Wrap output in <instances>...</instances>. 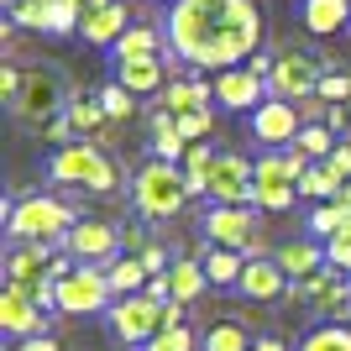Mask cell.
Listing matches in <instances>:
<instances>
[{
  "instance_id": "6da1fadb",
  "label": "cell",
  "mask_w": 351,
  "mask_h": 351,
  "mask_svg": "<svg viewBox=\"0 0 351 351\" xmlns=\"http://www.w3.org/2000/svg\"><path fill=\"white\" fill-rule=\"evenodd\" d=\"M263 43V11L252 0H173L168 53L189 69H236Z\"/></svg>"
},
{
  "instance_id": "7a4b0ae2",
  "label": "cell",
  "mask_w": 351,
  "mask_h": 351,
  "mask_svg": "<svg viewBox=\"0 0 351 351\" xmlns=\"http://www.w3.org/2000/svg\"><path fill=\"white\" fill-rule=\"evenodd\" d=\"M79 226L69 199L58 194H21L5 205V241H43V247H69V231Z\"/></svg>"
},
{
  "instance_id": "3957f363",
  "label": "cell",
  "mask_w": 351,
  "mask_h": 351,
  "mask_svg": "<svg viewBox=\"0 0 351 351\" xmlns=\"http://www.w3.org/2000/svg\"><path fill=\"white\" fill-rule=\"evenodd\" d=\"M47 178L63 189H89V194H110L121 189V168L110 158V147L100 142H69L47 158Z\"/></svg>"
},
{
  "instance_id": "277c9868",
  "label": "cell",
  "mask_w": 351,
  "mask_h": 351,
  "mask_svg": "<svg viewBox=\"0 0 351 351\" xmlns=\"http://www.w3.org/2000/svg\"><path fill=\"white\" fill-rule=\"evenodd\" d=\"M189 199H194L189 178H184V168L168 162V158H152V162H142V168L132 173V205H136V215H147V220L184 215Z\"/></svg>"
},
{
  "instance_id": "5b68a950",
  "label": "cell",
  "mask_w": 351,
  "mask_h": 351,
  "mask_svg": "<svg viewBox=\"0 0 351 351\" xmlns=\"http://www.w3.org/2000/svg\"><path fill=\"white\" fill-rule=\"evenodd\" d=\"M69 79H63L53 63H37V69H21V89H16V100L5 105L21 126H37L43 132L53 116H63L69 110Z\"/></svg>"
},
{
  "instance_id": "8992f818",
  "label": "cell",
  "mask_w": 351,
  "mask_h": 351,
  "mask_svg": "<svg viewBox=\"0 0 351 351\" xmlns=\"http://www.w3.org/2000/svg\"><path fill=\"white\" fill-rule=\"evenodd\" d=\"M309 158L304 152H263L257 158V184H252V205L267 210V215H278V210H293L299 199V178H304Z\"/></svg>"
},
{
  "instance_id": "52a82bcc",
  "label": "cell",
  "mask_w": 351,
  "mask_h": 351,
  "mask_svg": "<svg viewBox=\"0 0 351 351\" xmlns=\"http://www.w3.org/2000/svg\"><path fill=\"white\" fill-rule=\"evenodd\" d=\"M199 236L215 241V247H231V252L257 257V252H263V220H257V205H210V215L199 220Z\"/></svg>"
},
{
  "instance_id": "ba28073f",
  "label": "cell",
  "mask_w": 351,
  "mask_h": 351,
  "mask_svg": "<svg viewBox=\"0 0 351 351\" xmlns=\"http://www.w3.org/2000/svg\"><path fill=\"white\" fill-rule=\"evenodd\" d=\"M105 315H110V330H116L126 346H147V341H158L162 330H168V304L152 299V293H126V299H116Z\"/></svg>"
},
{
  "instance_id": "9c48e42d",
  "label": "cell",
  "mask_w": 351,
  "mask_h": 351,
  "mask_svg": "<svg viewBox=\"0 0 351 351\" xmlns=\"http://www.w3.org/2000/svg\"><path fill=\"white\" fill-rule=\"evenodd\" d=\"M116 304V289L100 263H79L69 278H58V315H100Z\"/></svg>"
},
{
  "instance_id": "30bf717a",
  "label": "cell",
  "mask_w": 351,
  "mask_h": 351,
  "mask_svg": "<svg viewBox=\"0 0 351 351\" xmlns=\"http://www.w3.org/2000/svg\"><path fill=\"white\" fill-rule=\"evenodd\" d=\"M325 79V63L320 58H309V53H278L273 58V73H267V89L278 95V100H293V105H304L315 89H320Z\"/></svg>"
},
{
  "instance_id": "8fae6325",
  "label": "cell",
  "mask_w": 351,
  "mask_h": 351,
  "mask_svg": "<svg viewBox=\"0 0 351 351\" xmlns=\"http://www.w3.org/2000/svg\"><path fill=\"white\" fill-rule=\"evenodd\" d=\"M247 132H252L257 147H293V136L304 132V110H299L293 100L267 95V100L247 116Z\"/></svg>"
},
{
  "instance_id": "7c38bea8",
  "label": "cell",
  "mask_w": 351,
  "mask_h": 351,
  "mask_svg": "<svg viewBox=\"0 0 351 351\" xmlns=\"http://www.w3.org/2000/svg\"><path fill=\"white\" fill-rule=\"evenodd\" d=\"M252 184H257V162L241 158V152H220L215 168H210V205H252Z\"/></svg>"
},
{
  "instance_id": "4fadbf2b",
  "label": "cell",
  "mask_w": 351,
  "mask_h": 351,
  "mask_svg": "<svg viewBox=\"0 0 351 351\" xmlns=\"http://www.w3.org/2000/svg\"><path fill=\"white\" fill-rule=\"evenodd\" d=\"M267 95H273V89H267V79L252 69V63H236V69L215 73V105H220V110H247V116H252Z\"/></svg>"
},
{
  "instance_id": "5bb4252c",
  "label": "cell",
  "mask_w": 351,
  "mask_h": 351,
  "mask_svg": "<svg viewBox=\"0 0 351 351\" xmlns=\"http://www.w3.org/2000/svg\"><path fill=\"white\" fill-rule=\"evenodd\" d=\"M0 330L16 341H32V336H47V309L21 289H0Z\"/></svg>"
},
{
  "instance_id": "9a60e30c",
  "label": "cell",
  "mask_w": 351,
  "mask_h": 351,
  "mask_svg": "<svg viewBox=\"0 0 351 351\" xmlns=\"http://www.w3.org/2000/svg\"><path fill=\"white\" fill-rule=\"evenodd\" d=\"M121 247H126V236H121L116 226H105V220H79V226L69 231V252L79 257V263L110 267L121 257Z\"/></svg>"
},
{
  "instance_id": "2e32d148",
  "label": "cell",
  "mask_w": 351,
  "mask_h": 351,
  "mask_svg": "<svg viewBox=\"0 0 351 351\" xmlns=\"http://www.w3.org/2000/svg\"><path fill=\"white\" fill-rule=\"evenodd\" d=\"M126 21H132L126 0H95V5H84V16H79V37H84L89 47H116L121 37L132 32Z\"/></svg>"
},
{
  "instance_id": "e0dca14e",
  "label": "cell",
  "mask_w": 351,
  "mask_h": 351,
  "mask_svg": "<svg viewBox=\"0 0 351 351\" xmlns=\"http://www.w3.org/2000/svg\"><path fill=\"white\" fill-rule=\"evenodd\" d=\"M293 299H304V304H309V309H320V315H336V309H346V304H351V283L341 278V267L325 263L315 278L293 283Z\"/></svg>"
},
{
  "instance_id": "ac0fdd59",
  "label": "cell",
  "mask_w": 351,
  "mask_h": 351,
  "mask_svg": "<svg viewBox=\"0 0 351 351\" xmlns=\"http://www.w3.org/2000/svg\"><path fill=\"white\" fill-rule=\"evenodd\" d=\"M236 289L247 299H257V304H273V299L289 293V273L278 267V257H247V273H241Z\"/></svg>"
},
{
  "instance_id": "d6986e66",
  "label": "cell",
  "mask_w": 351,
  "mask_h": 351,
  "mask_svg": "<svg viewBox=\"0 0 351 351\" xmlns=\"http://www.w3.org/2000/svg\"><path fill=\"white\" fill-rule=\"evenodd\" d=\"M116 84H126L132 95H162L173 79H168L162 58H126V63H116Z\"/></svg>"
},
{
  "instance_id": "ffe728a7",
  "label": "cell",
  "mask_w": 351,
  "mask_h": 351,
  "mask_svg": "<svg viewBox=\"0 0 351 351\" xmlns=\"http://www.w3.org/2000/svg\"><path fill=\"white\" fill-rule=\"evenodd\" d=\"M299 21L315 37H336L351 27V0H299Z\"/></svg>"
},
{
  "instance_id": "44dd1931",
  "label": "cell",
  "mask_w": 351,
  "mask_h": 351,
  "mask_svg": "<svg viewBox=\"0 0 351 351\" xmlns=\"http://www.w3.org/2000/svg\"><path fill=\"white\" fill-rule=\"evenodd\" d=\"M210 100H215V84H205V79H173L162 89L168 116H199V110H210Z\"/></svg>"
},
{
  "instance_id": "7402d4cb",
  "label": "cell",
  "mask_w": 351,
  "mask_h": 351,
  "mask_svg": "<svg viewBox=\"0 0 351 351\" xmlns=\"http://www.w3.org/2000/svg\"><path fill=\"white\" fill-rule=\"evenodd\" d=\"M273 257H278V267H283V273H289L293 283L315 278V273H320V267L330 263V257H325V247H320V241H283V247L273 252Z\"/></svg>"
},
{
  "instance_id": "603a6c76",
  "label": "cell",
  "mask_w": 351,
  "mask_h": 351,
  "mask_svg": "<svg viewBox=\"0 0 351 351\" xmlns=\"http://www.w3.org/2000/svg\"><path fill=\"white\" fill-rule=\"evenodd\" d=\"M110 53H116V63H126V58H162V53H168V32L162 27H132Z\"/></svg>"
},
{
  "instance_id": "cb8c5ba5",
  "label": "cell",
  "mask_w": 351,
  "mask_h": 351,
  "mask_svg": "<svg viewBox=\"0 0 351 351\" xmlns=\"http://www.w3.org/2000/svg\"><path fill=\"white\" fill-rule=\"evenodd\" d=\"M168 289H173V299H178V304L199 299V293L210 289L205 263H194V257H173V267H168Z\"/></svg>"
},
{
  "instance_id": "d4e9b609",
  "label": "cell",
  "mask_w": 351,
  "mask_h": 351,
  "mask_svg": "<svg viewBox=\"0 0 351 351\" xmlns=\"http://www.w3.org/2000/svg\"><path fill=\"white\" fill-rule=\"evenodd\" d=\"M105 278H110V289H116V299H126V293H147V283H152V273H147L142 257H126L121 252L116 263L105 267Z\"/></svg>"
},
{
  "instance_id": "484cf974",
  "label": "cell",
  "mask_w": 351,
  "mask_h": 351,
  "mask_svg": "<svg viewBox=\"0 0 351 351\" xmlns=\"http://www.w3.org/2000/svg\"><path fill=\"white\" fill-rule=\"evenodd\" d=\"M205 273H210L215 289H231V283H241V273H247V252H231V247L205 252Z\"/></svg>"
},
{
  "instance_id": "4316f807",
  "label": "cell",
  "mask_w": 351,
  "mask_h": 351,
  "mask_svg": "<svg viewBox=\"0 0 351 351\" xmlns=\"http://www.w3.org/2000/svg\"><path fill=\"white\" fill-rule=\"evenodd\" d=\"M215 147L210 142H194L189 152H184V178H189V194L194 199H205V189H210V168H215Z\"/></svg>"
},
{
  "instance_id": "83f0119b",
  "label": "cell",
  "mask_w": 351,
  "mask_h": 351,
  "mask_svg": "<svg viewBox=\"0 0 351 351\" xmlns=\"http://www.w3.org/2000/svg\"><path fill=\"white\" fill-rule=\"evenodd\" d=\"M152 152H158V158H168V162H178L184 152H189V142H184V132H178V121L168 116V110H158V116H152Z\"/></svg>"
},
{
  "instance_id": "f1b7e54d",
  "label": "cell",
  "mask_w": 351,
  "mask_h": 351,
  "mask_svg": "<svg viewBox=\"0 0 351 351\" xmlns=\"http://www.w3.org/2000/svg\"><path fill=\"white\" fill-rule=\"evenodd\" d=\"M293 152H304L309 162H325L336 152V132H330L325 121H304V132L293 136Z\"/></svg>"
},
{
  "instance_id": "f546056e",
  "label": "cell",
  "mask_w": 351,
  "mask_h": 351,
  "mask_svg": "<svg viewBox=\"0 0 351 351\" xmlns=\"http://www.w3.org/2000/svg\"><path fill=\"white\" fill-rule=\"evenodd\" d=\"M257 341L247 336V325H236V320H220L205 330V341H199V351H252Z\"/></svg>"
},
{
  "instance_id": "4dcf8cb0",
  "label": "cell",
  "mask_w": 351,
  "mask_h": 351,
  "mask_svg": "<svg viewBox=\"0 0 351 351\" xmlns=\"http://www.w3.org/2000/svg\"><path fill=\"white\" fill-rule=\"evenodd\" d=\"M53 5L58 0H16L11 11V27H27V32H53Z\"/></svg>"
},
{
  "instance_id": "1f68e13d",
  "label": "cell",
  "mask_w": 351,
  "mask_h": 351,
  "mask_svg": "<svg viewBox=\"0 0 351 351\" xmlns=\"http://www.w3.org/2000/svg\"><path fill=\"white\" fill-rule=\"evenodd\" d=\"M299 351H351V325H336V320H330V325H315Z\"/></svg>"
},
{
  "instance_id": "d6a6232c",
  "label": "cell",
  "mask_w": 351,
  "mask_h": 351,
  "mask_svg": "<svg viewBox=\"0 0 351 351\" xmlns=\"http://www.w3.org/2000/svg\"><path fill=\"white\" fill-rule=\"evenodd\" d=\"M100 105H105V116H110V121L121 126V121H132V110H136V95H132L126 84H105V89H100Z\"/></svg>"
},
{
  "instance_id": "836d02e7",
  "label": "cell",
  "mask_w": 351,
  "mask_h": 351,
  "mask_svg": "<svg viewBox=\"0 0 351 351\" xmlns=\"http://www.w3.org/2000/svg\"><path fill=\"white\" fill-rule=\"evenodd\" d=\"M199 341H194V330L189 325H168L158 341H147V351H194Z\"/></svg>"
},
{
  "instance_id": "e575fe53",
  "label": "cell",
  "mask_w": 351,
  "mask_h": 351,
  "mask_svg": "<svg viewBox=\"0 0 351 351\" xmlns=\"http://www.w3.org/2000/svg\"><path fill=\"white\" fill-rule=\"evenodd\" d=\"M178 121V132H184V142H210V132H215V116L210 110H199V116H173Z\"/></svg>"
},
{
  "instance_id": "d590c367",
  "label": "cell",
  "mask_w": 351,
  "mask_h": 351,
  "mask_svg": "<svg viewBox=\"0 0 351 351\" xmlns=\"http://www.w3.org/2000/svg\"><path fill=\"white\" fill-rule=\"evenodd\" d=\"M325 257H330V267H341V273H351V226H341L330 241H325Z\"/></svg>"
},
{
  "instance_id": "8d00e7d4",
  "label": "cell",
  "mask_w": 351,
  "mask_h": 351,
  "mask_svg": "<svg viewBox=\"0 0 351 351\" xmlns=\"http://www.w3.org/2000/svg\"><path fill=\"white\" fill-rule=\"evenodd\" d=\"M315 95H320L325 105H341V100H351V73H325Z\"/></svg>"
},
{
  "instance_id": "74e56055",
  "label": "cell",
  "mask_w": 351,
  "mask_h": 351,
  "mask_svg": "<svg viewBox=\"0 0 351 351\" xmlns=\"http://www.w3.org/2000/svg\"><path fill=\"white\" fill-rule=\"evenodd\" d=\"M16 89H21V69H16V63H5V69H0V100L11 105Z\"/></svg>"
},
{
  "instance_id": "f35d334b",
  "label": "cell",
  "mask_w": 351,
  "mask_h": 351,
  "mask_svg": "<svg viewBox=\"0 0 351 351\" xmlns=\"http://www.w3.org/2000/svg\"><path fill=\"white\" fill-rule=\"evenodd\" d=\"M142 263H147V273H152V278H158V273H168V267H173V263H168V252H162V247H152V241H147Z\"/></svg>"
},
{
  "instance_id": "ab89813d",
  "label": "cell",
  "mask_w": 351,
  "mask_h": 351,
  "mask_svg": "<svg viewBox=\"0 0 351 351\" xmlns=\"http://www.w3.org/2000/svg\"><path fill=\"white\" fill-rule=\"evenodd\" d=\"M11 351H58V341L53 336H32V341H16Z\"/></svg>"
},
{
  "instance_id": "60d3db41",
  "label": "cell",
  "mask_w": 351,
  "mask_h": 351,
  "mask_svg": "<svg viewBox=\"0 0 351 351\" xmlns=\"http://www.w3.org/2000/svg\"><path fill=\"white\" fill-rule=\"evenodd\" d=\"M320 121H325V126H330L336 136L346 132V110H341V105H325V116H320Z\"/></svg>"
},
{
  "instance_id": "b9f144b4",
  "label": "cell",
  "mask_w": 351,
  "mask_h": 351,
  "mask_svg": "<svg viewBox=\"0 0 351 351\" xmlns=\"http://www.w3.org/2000/svg\"><path fill=\"white\" fill-rule=\"evenodd\" d=\"M252 351H289V346H283L278 336H263V341H257V346H252Z\"/></svg>"
},
{
  "instance_id": "7bdbcfd3",
  "label": "cell",
  "mask_w": 351,
  "mask_h": 351,
  "mask_svg": "<svg viewBox=\"0 0 351 351\" xmlns=\"http://www.w3.org/2000/svg\"><path fill=\"white\" fill-rule=\"evenodd\" d=\"M79 5H95V0H79Z\"/></svg>"
}]
</instances>
